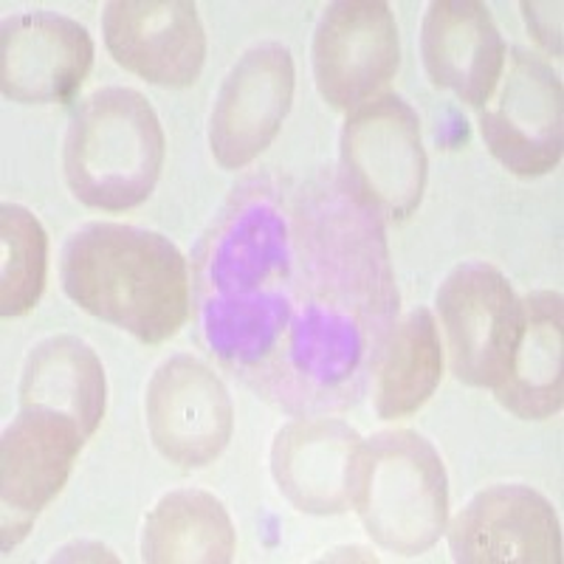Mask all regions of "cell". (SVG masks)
<instances>
[{"mask_svg": "<svg viewBox=\"0 0 564 564\" xmlns=\"http://www.w3.org/2000/svg\"><path fill=\"white\" fill-rule=\"evenodd\" d=\"M421 57L435 88L482 108L506 68V40L486 3L435 0L423 14Z\"/></svg>", "mask_w": 564, "mask_h": 564, "instance_id": "obj_16", "label": "cell"}, {"mask_svg": "<svg viewBox=\"0 0 564 564\" xmlns=\"http://www.w3.org/2000/svg\"><path fill=\"white\" fill-rule=\"evenodd\" d=\"M294 57L282 43L251 45L231 65L209 113V150L224 170L249 167L271 148L294 102Z\"/></svg>", "mask_w": 564, "mask_h": 564, "instance_id": "obj_11", "label": "cell"}, {"mask_svg": "<svg viewBox=\"0 0 564 564\" xmlns=\"http://www.w3.org/2000/svg\"><path fill=\"white\" fill-rule=\"evenodd\" d=\"M238 533L224 502L200 488L164 494L144 520L141 558L150 564H226Z\"/></svg>", "mask_w": 564, "mask_h": 564, "instance_id": "obj_19", "label": "cell"}, {"mask_svg": "<svg viewBox=\"0 0 564 564\" xmlns=\"http://www.w3.org/2000/svg\"><path fill=\"white\" fill-rule=\"evenodd\" d=\"M0 314L14 319L37 308L48 276V235L34 212L0 206Z\"/></svg>", "mask_w": 564, "mask_h": 564, "instance_id": "obj_21", "label": "cell"}, {"mask_svg": "<svg viewBox=\"0 0 564 564\" xmlns=\"http://www.w3.org/2000/svg\"><path fill=\"white\" fill-rule=\"evenodd\" d=\"M361 435L339 417H294L276 432L271 475L296 511L336 517L352 508Z\"/></svg>", "mask_w": 564, "mask_h": 564, "instance_id": "obj_15", "label": "cell"}, {"mask_svg": "<svg viewBox=\"0 0 564 564\" xmlns=\"http://www.w3.org/2000/svg\"><path fill=\"white\" fill-rule=\"evenodd\" d=\"M401 63L395 14L381 0H336L314 32V79L330 108L352 113L381 97Z\"/></svg>", "mask_w": 564, "mask_h": 564, "instance_id": "obj_7", "label": "cell"}, {"mask_svg": "<svg viewBox=\"0 0 564 564\" xmlns=\"http://www.w3.org/2000/svg\"><path fill=\"white\" fill-rule=\"evenodd\" d=\"M449 551L460 564H558L562 531L542 494L508 482L466 502L449 525Z\"/></svg>", "mask_w": 564, "mask_h": 564, "instance_id": "obj_14", "label": "cell"}, {"mask_svg": "<svg viewBox=\"0 0 564 564\" xmlns=\"http://www.w3.org/2000/svg\"><path fill=\"white\" fill-rule=\"evenodd\" d=\"M94 65V40L74 18L26 12L0 29V88L18 105H63L74 99Z\"/></svg>", "mask_w": 564, "mask_h": 564, "instance_id": "obj_13", "label": "cell"}, {"mask_svg": "<svg viewBox=\"0 0 564 564\" xmlns=\"http://www.w3.org/2000/svg\"><path fill=\"white\" fill-rule=\"evenodd\" d=\"M350 195L376 218L406 220L426 189L421 119L395 94H381L347 116L339 141Z\"/></svg>", "mask_w": 564, "mask_h": 564, "instance_id": "obj_5", "label": "cell"}, {"mask_svg": "<svg viewBox=\"0 0 564 564\" xmlns=\"http://www.w3.org/2000/svg\"><path fill=\"white\" fill-rule=\"evenodd\" d=\"M110 57L161 88H189L206 63V34L193 0H113L102 12Z\"/></svg>", "mask_w": 564, "mask_h": 564, "instance_id": "obj_12", "label": "cell"}, {"mask_svg": "<svg viewBox=\"0 0 564 564\" xmlns=\"http://www.w3.org/2000/svg\"><path fill=\"white\" fill-rule=\"evenodd\" d=\"M20 410H52L90 437L108 404V379L97 350L77 336H52L29 350L18 387Z\"/></svg>", "mask_w": 564, "mask_h": 564, "instance_id": "obj_18", "label": "cell"}, {"mask_svg": "<svg viewBox=\"0 0 564 564\" xmlns=\"http://www.w3.org/2000/svg\"><path fill=\"white\" fill-rule=\"evenodd\" d=\"M502 410L522 421H547L564 404V308L558 291L522 300V330L511 370L497 387Z\"/></svg>", "mask_w": 564, "mask_h": 564, "instance_id": "obj_17", "label": "cell"}, {"mask_svg": "<svg viewBox=\"0 0 564 564\" xmlns=\"http://www.w3.org/2000/svg\"><path fill=\"white\" fill-rule=\"evenodd\" d=\"M455 379L477 390H497L511 370L522 330V300L500 269L468 260L437 289Z\"/></svg>", "mask_w": 564, "mask_h": 564, "instance_id": "obj_6", "label": "cell"}, {"mask_svg": "<svg viewBox=\"0 0 564 564\" xmlns=\"http://www.w3.org/2000/svg\"><path fill=\"white\" fill-rule=\"evenodd\" d=\"M144 415L155 449L181 468L209 466L235 430V406L220 376L186 352L153 372Z\"/></svg>", "mask_w": 564, "mask_h": 564, "instance_id": "obj_10", "label": "cell"}, {"mask_svg": "<svg viewBox=\"0 0 564 564\" xmlns=\"http://www.w3.org/2000/svg\"><path fill=\"white\" fill-rule=\"evenodd\" d=\"M488 153L522 178H536L558 167L564 148V94L556 70L513 48L508 74L494 108L480 113Z\"/></svg>", "mask_w": 564, "mask_h": 564, "instance_id": "obj_9", "label": "cell"}, {"mask_svg": "<svg viewBox=\"0 0 564 564\" xmlns=\"http://www.w3.org/2000/svg\"><path fill=\"white\" fill-rule=\"evenodd\" d=\"M528 29L551 54H562V3H522Z\"/></svg>", "mask_w": 564, "mask_h": 564, "instance_id": "obj_22", "label": "cell"}, {"mask_svg": "<svg viewBox=\"0 0 564 564\" xmlns=\"http://www.w3.org/2000/svg\"><path fill=\"white\" fill-rule=\"evenodd\" d=\"M352 508L370 539L398 556H421L449 522V477L441 455L412 430L361 443Z\"/></svg>", "mask_w": 564, "mask_h": 564, "instance_id": "obj_4", "label": "cell"}, {"mask_svg": "<svg viewBox=\"0 0 564 564\" xmlns=\"http://www.w3.org/2000/svg\"><path fill=\"white\" fill-rule=\"evenodd\" d=\"M443 376V345L435 316L415 308L392 327L376 367V412L398 421L421 410Z\"/></svg>", "mask_w": 564, "mask_h": 564, "instance_id": "obj_20", "label": "cell"}, {"mask_svg": "<svg viewBox=\"0 0 564 564\" xmlns=\"http://www.w3.org/2000/svg\"><path fill=\"white\" fill-rule=\"evenodd\" d=\"M59 280L74 305L144 345L173 339L189 319V269L178 246L130 224L79 226L63 246Z\"/></svg>", "mask_w": 564, "mask_h": 564, "instance_id": "obj_2", "label": "cell"}, {"mask_svg": "<svg viewBox=\"0 0 564 564\" xmlns=\"http://www.w3.org/2000/svg\"><path fill=\"white\" fill-rule=\"evenodd\" d=\"M164 150V130L148 97L108 85L70 116L63 148L65 184L90 209H133L153 195Z\"/></svg>", "mask_w": 564, "mask_h": 564, "instance_id": "obj_3", "label": "cell"}, {"mask_svg": "<svg viewBox=\"0 0 564 564\" xmlns=\"http://www.w3.org/2000/svg\"><path fill=\"white\" fill-rule=\"evenodd\" d=\"M85 441L77 423L52 410H20L0 441V547L12 551L68 482Z\"/></svg>", "mask_w": 564, "mask_h": 564, "instance_id": "obj_8", "label": "cell"}, {"mask_svg": "<svg viewBox=\"0 0 564 564\" xmlns=\"http://www.w3.org/2000/svg\"><path fill=\"white\" fill-rule=\"evenodd\" d=\"M257 193L229 218L260 246V294L209 311V319L229 311L260 316L212 347L276 404H341L339 395L347 404L361 359L379 367L395 327L379 218L356 198L339 204L341 189Z\"/></svg>", "mask_w": 564, "mask_h": 564, "instance_id": "obj_1", "label": "cell"}]
</instances>
